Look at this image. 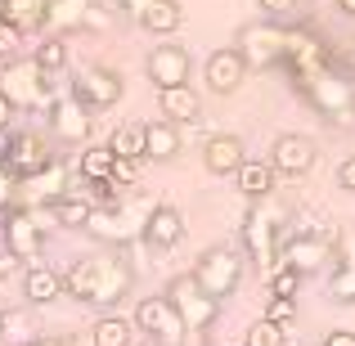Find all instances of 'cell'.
Segmentation results:
<instances>
[{
  "label": "cell",
  "mask_w": 355,
  "mask_h": 346,
  "mask_svg": "<svg viewBox=\"0 0 355 346\" xmlns=\"http://www.w3.org/2000/svg\"><path fill=\"white\" fill-rule=\"evenodd\" d=\"M23 32L18 27H9L5 18H0V63H9V59H23Z\"/></svg>",
  "instance_id": "f35d334b"
},
{
  "label": "cell",
  "mask_w": 355,
  "mask_h": 346,
  "mask_svg": "<svg viewBox=\"0 0 355 346\" xmlns=\"http://www.w3.org/2000/svg\"><path fill=\"white\" fill-rule=\"evenodd\" d=\"M162 297L175 306V315H180V324H184V333H189V338H207V329L216 324L220 302H211V297L193 284V275H175L171 284H166Z\"/></svg>",
  "instance_id": "5b68a950"
},
{
  "label": "cell",
  "mask_w": 355,
  "mask_h": 346,
  "mask_svg": "<svg viewBox=\"0 0 355 346\" xmlns=\"http://www.w3.org/2000/svg\"><path fill=\"white\" fill-rule=\"evenodd\" d=\"M333 63H338V68L347 72V77H355V41H351V50L342 54V59H338V54H333Z\"/></svg>",
  "instance_id": "ee69618b"
},
{
  "label": "cell",
  "mask_w": 355,
  "mask_h": 346,
  "mask_svg": "<svg viewBox=\"0 0 355 346\" xmlns=\"http://www.w3.org/2000/svg\"><path fill=\"white\" fill-rule=\"evenodd\" d=\"M148 216V211H144ZM144 216H135V211L126 207V202H113V207H95L90 211V234H95V239H104V243H113V248H121V243H130L135 239L139 230H144Z\"/></svg>",
  "instance_id": "9a60e30c"
},
{
  "label": "cell",
  "mask_w": 355,
  "mask_h": 346,
  "mask_svg": "<svg viewBox=\"0 0 355 346\" xmlns=\"http://www.w3.org/2000/svg\"><path fill=\"white\" fill-rule=\"evenodd\" d=\"M50 130H54L59 144H77L81 148V144H90V135H95V113L68 90L63 99L50 104Z\"/></svg>",
  "instance_id": "30bf717a"
},
{
  "label": "cell",
  "mask_w": 355,
  "mask_h": 346,
  "mask_svg": "<svg viewBox=\"0 0 355 346\" xmlns=\"http://www.w3.org/2000/svg\"><path fill=\"white\" fill-rule=\"evenodd\" d=\"M338 189L342 193H355V153H347L338 162Z\"/></svg>",
  "instance_id": "b9f144b4"
},
{
  "label": "cell",
  "mask_w": 355,
  "mask_h": 346,
  "mask_svg": "<svg viewBox=\"0 0 355 346\" xmlns=\"http://www.w3.org/2000/svg\"><path fill=\"white\" fill-rule=\"evenodd\" d=\"M9 139H14V135H9V130H0V166H5V157H9Z\"/></svg>",
  "instance_id": "c3c4849f"
},
{
  "label": "cell",
  "mask_w": 355,
  "mask_h": 346,
  "mask_svg": "<svg viewBox=\"0 0 355 346\" xmlns=\"http://www.w3.org/2000/svg\"><path fill=\"white\" fill-rule=\"evenodd\" d=\"M135 333H144L153 346H184L189 342V333H184V324H180V315H175V306L166 302L162 293L157 297H139L135 302Z\"/></svg>",
  "instance_id": "52a82bcc"
},
{
  "label": "cell",
  "mask_w": 355,
  "mask_h": 346,
  "mask_svg": "<svg viewBox=\"0 0 355 346\" xmlns=\"http://www.w3.org/2000/svg\"><path fill=\"white\" fill-rule=\"evenodd\" d=\"M0 239H5V257H14V261H36V257L45 252L41 211L9 207L5 216H0Z\"/></svg>",
  "instance_id": "9c48e42d"
},
{
  "label": "cell",
  "mask_w": 355,
  "mask_h": 346,
  "mask_svg": "<svg viewBox=\"0 0 355 346\" xmlns=\"http://www.w3.org/2000/svg\"><path fill=\"white\" fill-rule=\"evenodd\" d=\"M324 261H333V234H293V239H284V248H279V266L297 270L302 279L315 275Z\"/></svg>",
  "instance_id": "8fae6325"
},
{
  "label": "cell",
  "mask_w": 355,
  "mask_h": 346,
  "mask_svg": "<svg viewBox=\"0 0 355 346\" xmlns=\"http://www.w3.org/2000/svg\"><path fill=\"white\" fill-rule=\"evenodd\" d=\"M175 153H180V126H171V121H162V117L144 121V157L171 162Z\"/></svg>",
  "instance_id": "484cf974"
},
{
  "label": "cell",
  "mask_w": 355,
  "mask_h": 346,
  "mask_svg": "<svg viewBox=\"0 0 355 346\" xmlns=\"http://www.w3.org/2000/svg\"><path fill=\"white\" fill-rule=\"evenodd\" d=\"M0 18L18 32H41L45 27V0H0Z\"/></svg>",
  "instance_id": "83f0119b"
},
{
  "label": "cell",
  "mask_w": 355,
  "mask_h": 346,
  "mask_svg": "<svg viewBox=\"0 0 355 346\" xmlns=\"http://www.w3.org/2000/svg\"><path fill=\"white\" fill-rule=\"evenodd\" d=\"M243 270H248V257L239 248H207L198 261H193V284L211 297V302H225V297L239 293L243 284Z\"/></svg>",
  "instance_id": "277c9868"
},
{
  "label": "cell",
  "mask_w": 355,
  "mask_h": 346,
  "mask_svg": "<svg viewBox=\"0 0 355 346\" xmlns=\"http://www.w3.org/2000/svg\"><path fill=\"white\" fill-rule=\"evenodd\" d=\"M329 297L342 306H355V234L342 239V252L333 257V275H329Z\"/></svg>",
  "instance_id": "cb8c5ba5"
},
{
  "label": "cell",
  "mask_w": 355,
  "mask_h": 346,
  "mask_svg": "<svg viewBox=\"0 0 355 346\" xmlns=\"http://www.w3.org/2000/svg\"><path fill=\"white\" fill-rule=\"evenodd\" d=\"M243 162H248V148H243L239 135H207L202 139V166H207V175H234Z\"/></svg>",
  "instance_id": "ffe728a7"
},
{
  "label": "cell",
  "mask_w": 355,
  "mask_h": 346,
  "mask_svg": "<svg viewBox=\"0 0 355 346\" xmlns=\"http://www.w3.org/2000/svg\"><path fill=\"white\" fill-rule=\"evenodd\" d=\"M41 333L32 329V320H27V311H0V342L9 346H32Z\"/></svg>",
  "instance_id": "d6a6232c"
},
{
  "label": "cell",
  "mask_w": 355,
  "mask_h": 346,
  "mask_svg": "<svg viewBox=\"0 0 355 346\" xmlns=\"http://www.w3.org/2000/svg\"><path fill=\"white\" fill-rule=\"evenodd\" d=\"M117 9H126L130 18H139V14L148 9V0H117Z\"/></svg>",
  "instance_id": "f6af8a7d"
},
{
  "label": "cell",
  "mask_w": 355,
  "mask_h": 346,
  "mask_svg": "<svg viewBox=\"0 0 355 346\" xmlns=\"http://www.w3.org/2000/svg\"><path fill=\"white\" fill-rule=\"evenodd\" d=\"M261 320H270V324H293L297 320V297H266V315Z\"/></svg>",
  "instance_id": "74e56055"
},
{
  "label": "cell",
  "mask_w": 355,
  "mask_h": 346,
  "mask_svg": "<svg viewBox=\"0 0 355 346\" xmlns=\"http://www.w3.org/2000/svg\"><path fill=\"white\" fill-rule=\"evenodd\" d=\"M50 162H54V153H50V144H45V135L27 130V135H14V139H9L5 166L18 175V180H27V175H36V171H45Z\"/></svg>",
  "instance_id": "ac0fdd59"
},
{
  "label": "cell",
  "mask_w": 355,
  "mask_h": 346,
  "mask_svg": "<svg viewBox=\"0 0 355 346\" xmlns=\"http://www.w3.org/2000/svg\"><path fill=\"white\" fill-rule=\"evenodd\" d=\"M108 148H113V157L144 162V121H121L113 135H108Z\"/></svg>",
  "instance_id": "1f68e13d"
},
{
  "label": "cell",
  "mask_w": 355,
  "mask_h": 346,
  "mask_svg": "<svg viewBox=\"0 0 355 346\" xmlns=\"http://www.w3.org/2000/svg\"><path fill=\"white\" fill-rule=\"evenodd\" d=\"M32 63L41 72H68V45H63V36H45V41L36 45Z\"/></svg>",
  "instance_id": "836d02e7"
},
{
  "label": "cell",
  "mask_w": 355,
  "mask_h": 346,
  "mask_svg": "<svg viewBox=\"0 0 355 346\" xmlns=\"http://www.w3.org/2000/svg\"><path fill=\"white\" fill-rule=\"evenodd\" d=\"M297 288H302V275L288 266H275L266 275V297H297Z\"/></svg>",
  "instance_id": "d590c367"
},
{
  "label": "cell",
  "mask_w": 355,
  "mask_h": 346,
  "mask_svg": "<svg viewBox=\"0 0 355 346\" xmlns=\"http://www.w3.org/2000/svg\"><path fill=\"white\" fill-rule=\"evenodd\" d=\"M90 9L95 0H45V27L50 36H72L90 23Z\"/></svg>",
  "instance_id": "603a6c76"
},
{
  "label": "cell",
  "mask_w": 355,
  "mask_h": 346,
  "mask_svg": "<svg viewBox=\"0 0 355 346\" xmlns=\"http://www.w3.org/2000/svg\"><path fill=\"white\" fill-rule=\"evenodd\" d=\"M72 95L81 99V104L90 108V113H99V108H113L121 99V77L113 68H86L77 81H72Z\"/></svg>",
  "instance_id": "e0dca14e"
},
{
  "label": "cell",
  "mask_w": 355,
  "mask_h": 346,
  "mask_svg": "<svg viewBox=\"0 0 355 346\" xmlns=\"http://www.w3.org/2000/svg\"><path fill=\"white\" fill-rule=\"evenodd\" d=\"M189 68H193L189 50H184V45H175V41H162V45H153V50H148V63H144L148 81H153L157 90L189 86Z\"/></svg>",
  "instance_id": "7c38bea8"
},
{
  "label": "cell",
  "mask_w": 355,
  "mask_h": 346,
  "mask_svg": "<svg viewBox=\"0 0 355 346\" xmlns=\"http://www.w3.org/2000/svg\"><path fill=\"white\" fill-rule=\"evenodd\" d=\"M302 95L311 99V108L320 117H329L333 126H351L355 121V77L329 63L324 72H315L311 81H302Z\"/></svg>",
  "instance_id": "7a4b0ae2"
},
{
  "label": "cell",
  "mask_w": 355,
  "mask_h": 346,
  "mask_svg": "<svg viewBox=\"0 0 355 346\" xmlns=\"http://www.w3.org/2000/svg\"><path fill=\"white\" fill-rule=\"evenodd\" d=\"M90 346H135V324L121 315H99L90 324Z\"/></svg>",
  "instance_id": "f546056e"
},
{
  "label": "cell",
  "mask_w": 355,
  "mask_h": 346,
  "mask_svg": "<svg viewBox=\"0 0 355 346\" xmlns=\"http://www.w3.org/2000/svg\"><path fill=\"white\" fill-rule=\"evenodd\" d=\"M14 198H18V175L9 166H0V216L14 207Z\"/></svg>",
  "instance_id": "60d3db41"
},
{
  "label": "cell",
  "mask_w": 355,
  "mask_h": 346,
  "mask_svg": "<svg viewBox=\"0 0 355 346\" xmlns=\"http://www.w3.org/2000/svg\"><path fill=\"white\" fill-rule=\"evenodd\" d=\"M320 346H355V333L351 329H333V333H324Z\"/></svg>",
  "instance_id": "7bdbcfd3"
},
{
  "label": "cell",
  "mask_w": 355,
  "mask_h": 346,
  "mask_svg": "<svg viewBox=\"0 0 355 346\" xmlns=\"http://www.w3.org/2000/svg\"><path fill=\"white\" fill-rule=\"evenodd\" d=\"M50 211V220L59 230H86L90 225V211H95V202L90 198H81V193H63L54 207H45Z\"/></svg>",
  "instance_id": "f1b7e54d"
},
{
  "label": "cell",
  "mask_w": 355,
  "mask_h": 346,
  "mask_svg": "<svg viewBox=\"0 0 355 346\" xmlns=\"http://www.w3.org/2000/svg\"><path fill=\"white\" fill-rule=\"evenodd\" d=\"M315 139L302 135V130H284V135H275V144H270V157L266 162L275 166V175H306L315 166Z\"/></svg>",
  "instance_id": "5bb4252c"
},
{
  "label": "cell",
  "mask_w": 355,
  "mask_h": 346,
  "mask_svg": "<svg viewBox=\"0 0 355 346\" xmlns=\"http://www.w3.org/2000/svg\"><path fill=\"white\" fill-rule=\"evenodd\" d=\"M279 225H284V211H275L270 207V198H261L257 207L248 211V216H243V257L252 261V266L257 270H275L279 266V248H284V239H279Z\"/></svg>",
  "instance_id": "3957f363"
},
{
  "label": "cell",
  "mask_w": 355,
  "mask_h": 346,
  "mask_svg": "<svg viewBox=\"0 0 355 346\" xmlns=\"http://www.w3.org/2000/svg\"><path fill=\"white\" fill-rule=\"evenodd\" d=\"M284 45H288V27L284 23H270V18H257L239 32V45L234 50L243 54L248 72H270L284 63Z\"/></svg>",
  "instance_id": "8992f818"
},
{
  "label": "cell",
  "mask_w": 355,
  "mask_h": 346,
  "mask_svg": "<svg viewBox=\"0 0 355 346\" xmlns=\"http://www.w3.org/2000/svg\"><path fill=\"white\" fill-rule=\"evenodd\" d=\"M184 23V9L180 0H148V9L139 14V27L153 36H175V27Z\"/></svg>",
  "instance_id": "4316f807"
},
{
  "label": "cell",
  "mask_w": 355,
  "mask_h": 346,
  "mask_svg": "<svg viewBox=\"0 0 355 346\" xmlns=\"http://www.w3.org/2000/svg\"><path fill=\"white\" fill-rule=\"evenodd\" d=\"M139 239L148 243V248H175V243L184 239V216L180 207H171V202H153L144 216V230H139Z\"/></svg>",
  "instance_id": "d6986e66"
},
{
  "label": "cell",
  "mask_w": 355,
  "mask_h": 346,
  "mask_svg": "<svg viewBox=\"0 0 355 346\" xmlns=\"http://www.w3.org/2000/svg\"><path fill=\"white\" fill-rule=\"evenodd\" d=\"M108 180H113V189H117V193L135 189V180H139V162H135V157H113V171H108Z\"/></svg>",
  "instance_id": "8d00e7d4"
},
{
  "label": "cell",
  "mask_w": 355,
  "mask_h": 346,
  "mask_svg": "<svg viewBox=\"0 0 355 346\" xmlns=\"http://www.w3.org/2000/svg\"><path fill=\"white\" fill-rule=\"evenodd\" d=\"M243 346H288V329L284 324H270V320H257L243 333Z\"/></svg>",
  "instance_id": "e575fe53"
},
{
  "label": "cell",
  "mask_w": 355,
  "mask_h": 346,
  "mask_svg": "<svg viewBox=\"0 0 355 346\" xmlns=\"http://www.w3.org/2000/svg\"><path fill=\"white\" fill-rule=\"evenodd\" d=\"M257 5H261V14H266L270 23H284V18L297 14V5H302V0H257Z\"/></svg>",
  "instance_id": "ab89813d"
},
{
  "label": "cell",
  "mask_w": 355,
  "mask_h": 346,
  "mask_svg": "<svg viewBox=\"0 0 355 346\" xmlns=\"http://www.w3.org/2000/svg\"><path fill=\"white\" fill-rule=\"evenodd\" d=\"M184 346H207V338H189V342H184Z\"/></svg>",
  "instance_id": "f907efd6"
},
{
  "label": "cell",
  "mask_w": 355,
  "mask_h": 346,
  "mask_svg": "<svg viewBox=\"0 0 355 346\" xmlns=\"http://www.w3.org/2000/svg\"><path fill=\"white\" fill-rule=\"evenodd\" d=\"M130 288H135V270H130L117 252L72 261V266L63 270V293L86 302V306H99V311H113L117 302H126Z\"/></svg>",
  "instance_id": "6da1fadb"
},
{
  "label": "cell",
  "mask_w": 355,
  "mask_h": 346,
  "mask_svg": "<svg viewBox=\"0 0 355 346\" xmlns=\"http://www.w3.org/2000/svg\"><path fill=\"white\" fill-rule=\"evenodd\" d=\"M230 180L239 184V193L243 198H252V202H261V198H270V189H275V166L266 162V157H248V162L239 166Z\"/></svg>",
  "instance_id": "d4e9b609"
},
{
  "label": "cell",
  "mask_w": 355,
  "mask_h": 346,
  "mask_svg": "<svg viewBox=\"0 0 355 346\" xmlns=\"http://www.w3.org/2000/svg\"><path fill=\"white\" fill-rule=\"evenodd\" d=\"M202 81H207L211 95H234V90H243V81H248V63H243V54L234 45H220L202 63Z\"/></svg>",
  "instance_id": "2e32d148"
},
{
  "label": "cell",
  "mask_w": 355,
  "mask_h": 346,
  "mask_svg": "<svg viewBox=\"0 0 355 346\" xmlns=\"http://www.w3.org/2000/svg\"><path fill=\"white\" fill-rule=\"evenodd\" d=\"M333 5H338L342 14H355V0H333Z\"/></svg>",
  "instance_id": "681fc988"
},
{
  "label": "cell",
  "mask_w": 355,
  "mask_h": 346,
  "mask_svg": "<svg viewBox=\"0 0 355 346\" xmlns=\"http://www.w3.org/2000/svg\"><path fill=\"white\" fill-rule=\"evenodd\" d=\"M108 171H113V148L104 144H81L77 153V175L81 180H108Z\"/></svg>",
  "instance_id": "4dcf8cb0"
},
{
  "label": "cell",
  "mask_w": 355,
  "mask_h": 346,
  "mask_svg": "<svg viewBox=\"0 0 355 346\" xmlns=\"http://www.w3.org/2000/svg\"><path fill=\"white\" fill-rule=\"evenodd\" d=\"M23 297L27 306H50L63 297V270L45 266V261H36V266L23 270Z\"/></svg>",
  "instance_id": "7402d4cb"
},
{
  "label": "cell",
  "mask_w": 355,
  "mask_h": 346,
  "mask_svg": "<svg viewBox=\"0 0 355 346\" xmlns=\"http://www.w3.org/2000/svg\"><path fill=\"white\" fill-rule=\"evenodd\" d=\"M14 117H18V113H14V104L0 95V130H9V121H14Z\"/></svg>",
  "instance_id": "bcb514c9"
},
{
  "label": "cell",
  "mask_w": 355,
  "mask_h": 346,
  "mask_svg": "<svg viewBox=\"0 0 355 346\" xmlns=\"http://www.w3.org/2000/svg\"><path fill=\"white\" fill-rule=\"evenodd\" d=\"M333 63V50L324 45V36L315 27H288V45H284V68L293 72V81H311L315 72H324Z\"/></svg>",
  "instance_id": "ba28073f"
},
{
  "label": "cell",
  "mask_w": 355,
  "mask_h": 346,
  "mask_svg": "<svg viewBox=\"0 0 355 346\" xmlns=\"http://www.w3.org/2000/svg\"><path fill=\"white\" fill-rule=\"evenodd\" d=\"M32 346H72V342H68V338H54V333H41Z\"/></svg>",
  "instance_id": "7dc6e473"
},
{
  "label": "cell",
  "mask_w": 355,
  "mask_h": 346,
  "mask_svg": "<svg viewBox=\"0 0 355 346\" xmlns=\"http://www.w3.org/2000/svg\"><path fill=\"white\" fill-rule=\"evenodd\" d=\"M63 193H68V171H63L59 162H50L45 171H36V175H27V180H18V198H14V207L45 211V207H54Z\"/></svg>",
  "instance_id": "4fadbf2b"
},
{
  "label": "cell",
  "mask_w": 355,
  "mask_h": 346,
  "mask_svg": "<svg viewBox=\"0 0 355 346\" xmlns=\"http://www.w3.org/2000/svg\"><path fill=\"white\" fill-rule=\"evenodd\" d=\"M157 113L171 126H193L202 117V95L193 86H171V90H157Z\"/></svg>",
  "instance_id": "44dd1931"
}]
</instances>
